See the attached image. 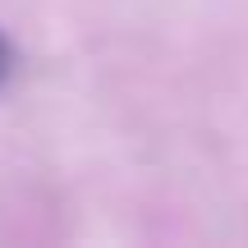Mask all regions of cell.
I'll return each instance as SVG.
<instances>
[{
    "label": "cell",
    "instance_id": "6da1fadb",
    "mask_svg": "<svg viewBox=\"0 0 248 248\" xmlns=\"http://www.w3.org/2000/svg\"><path fill=\"white\" fill-rule=\"evenodd\" d=\"M9 74H14V46H9V37L0 32V88L9 83Z\"/></svg>",
    "mask_w": 248,
    "mask_h": 248
}]
</instances>
